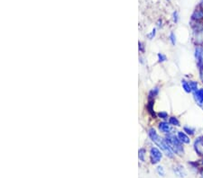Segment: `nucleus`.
Here are the masks:
<instances>
[{
    "label": "nucleus",
    "mask_w": 203,
    "mask_h": 178,
    "mask_svg": "<svg viewBox=\"0 0 203 178\" xmlns=\"http://www.w3.org/2000/svg\"><path fill=\"white\" fill-rule=\"evenodd\" d=\"M148 136L151 139V141L155 142L168 158H173V150H171V148L169 147V145L167 144L165 139L161 138L154 128H151V129L148 130Z\"/></svg>",
    "instance_id": "f257e3e1"
},
{
    "label": "nucleus",
    "mask_w": 203,
    "mask_h": 178,
    "mask_svg": "<svg viewBox=\"0 0 203 178\" xmlns=\"http://www.w3.org/2000/svg\"><path fill=\"white\" fill-rule=\"evenodd\" d=\"M165 141L169 145V147L171 148V150H173V153H175L177 155H180V156L183 155L184 150H183L182 143L178 139L177 136L172 134V133L167 134V136L165 137Z\"/></svg>",
    "instance_id": "f03ea898"
},
{
    "label": "nucleus",
    "mask_w": 203,
    "mask_h": 178,
    "mask_svg": "<svg viewBox=\"0 0 203 178\" xmlns=\"http://www.w3.org/2000/svg\"><path fill=\"white\" fill-rule=\"evenodd\" d=\"M162 158H163V154H162L161 150L155 148V147L151 148V150H150V160H151V163L154 164V165L158 164L162 160Z\"/></svg>",
    "instance_id": "7ed1b4c3"
},
{
    "label": "nucleus",
    "mask_w": 203,
    "mask_h": 178,
    "mask_svg": "<svg viewBox=\"0 0 203 178\" xmlns=\"http://www.w3.org/2000/svg\"><path fill=\"white\" fill-rule=\"evenodd\" d=\"M194 56L196 59L197 64L200 67H203V46L202 45H198L195 48L194 50Z\"/></svg>",
    "instance_id": "20e7f679"
},
{
    "label": "nucleus",
    "mask_w": 203,
    "mask_h": 178,
    "mask_svg": "<svg viewBox=\"0 0 203 178\" xmlns=\"http://www.w3.org/2000/svg\"><path fill=\"white\" fill-rule=\"evenodd\" d=\"M194 150L197 154L203 157V136L198 137L194 141Z\"/></svg>",
    "instance_id": "39448f33"
},
{
    "label": "nucleus",
    "mask_w": 203,
    "mask_h": 178,
    "mask_svg": "<svg viewBox=\"0 0 203 178\" xmlns=\"http://www.w3.org/2000/svg\"><path fill=\"white\" fill-rule=\"evenodd\" d=\"M193 98L196 103L203 110V88H200L193 93Z\"/></svg>",
    "instance_id": "423d86ee"
},
{
    "label": "nucleus",
    "mask_w": 203,
    "mask_h": 178,
    "mask_svg": "<svg viewBox=\"0 0 203 178\" xmlns=\"http://www.w3.org/2000/svg\"><path fill=\"white\" fill-rule=\"evenodd\" d=\"M158 128H159V130H160L161 132H163V133H164V134H170L172 130H173L172 125L170 124V122H164H164H159Z\"/></svg>",
    "instance_id": "0eeeda50"
},
{
    "label": "nucleus",
    "mask_w": 203,
    "mask_h": 178,
    "mask_svg": "<svg viewBox=\"0 0 203 178\" xmlns=\"http://www.w3.org/2000/svg\"><path fill=\"white\" fill-rule=\"evenodd\" d=\"M177 137H178V139L180 141H182V144H190L191 143V140H190L189 135L184 131H178Z\"/></svg>",
    "instance_id": "6e6552de"
},
{
    "label": "nucleus",
    "mask_w": 203,
    "mask_h": 178,
    "mask_svg": "<svg viewBox=\"0 0 203 178\" xmlns=\"http://www.w3.org/2000/svg\"><path fill=\"white\" fill-rule=\"evenodd\" d=\"M173 171H174L176 176H179V177H184L185 176H186L184 168H183V167H182V166H176V167H174Z\"/></svg>",
    "instance_id": "1a4fd4ad"
},
{
    "label": "nucleus",
    "mask_w": 203,
    "mask_h": 178,
    "mask_svg": "<svg viewBox=\"0 0 203 178\" xmlns=\"http://www.w3.org/2000/svg\"><path fill=\"white\" fill-rule=\"evenodd\" d=\"M191 18H192V20H195L197 22L203 19V9L195 10L192 15H191Z\"/></svg>",
    "instance_id": "9d476101"
},
{
    "label": "nucleus",
    "mask_w": 203,
    "mask_h": 178,
    "mask_svg": "<svg viewBox=\"0 0 203 178\" xmlns=\"http://www.w3.org/2000/svg\"><path fill=\"white\" fill-rule=\"evenodd\" d=\"M182 88H183V90H184L186 93L190 94V93L192 92V91H191V86H190V84H189V81L182 80Z\"/></svg>",
    "instance_id": "9b49d317"
},
{
    "label": "nucleus",
    "mask_w": 203,
    "mask_h": 178,
    "mask_svg": "<svg viewBox=\"0 0 203 178\" xmlns=\"http://www.w3.org/2000/svg\"><path fill=\"white\" fill-rule=\"evenodd\" d=\"M158 94H159V87H155V88H153V89L149 92V94H148L149 99H154Z\"/></svg>",
    "instance_id": "f8f14e48"
},
{
    "label": "nucleus",
    "mask_w": 203,
    "mask_h": 178,
    "mask_svg": "<svg viewBox=\"0 0 203 178\" xmlns=\"http://www.w3.org/2000/svg\"><path fill=\"white\" fill-rule=\"evenodd\" d=\"M169 122H170V124L173 125V126H175V127H179V126H180V121L178 120L177 117H174V116L169 118Z\"/></svg>",
    "instance_id": "ddd939ff"
},
{
    "label": "nucleus",
    "mask_w": 203,
    "mask_h": 178,
    "mask_svg": "<svg viewBox=\"0 0 203 178\" xmlns=\"http://www.w3.org/2000/svg\"><path fill=\"white\" fill-rule=\"evenodd\" d=\"M189 84H190V86H191V91H192L193 93L199 90V84H198L196 81L191 80V81H189Z\"/></svg>",
    "instance_id": "4468645a"
},
{
    "label": "nucleus",
    "mask_w": 203,
    "mask_h": 178,
    "mask_svg": "<svg viewBox=\"0 0 203 178\" xmlns=\"http://www.w3.org/2000/svg\"><path fill=\"white\" fill-rule=\"evenodd\" d=\"M145 153L146 151L145 149H140L138 151V158L139 159L141 160L142 162H145Z\"/></svg>",
    "instance_id": "2eb2a0df"
},
{
    "label": "nucleus",
    "mask_w": 203,
    "mask_h": 178,
    "mask_svg": "<svg viewBox=\"0 0 203 178\" xmlns=\"http://www.w3.org/2000/svg\"><path fill=\"white\" fill-rule=\"evenodd\" d=\"M183 131L186 132V133H187L188 135H190V136L195 134V129L191 128V127H189V126H184V127H183Z\"/></svg>",
    "instance_id": "dca6fc26"
},
{
    "label": "nucleus",
    "mask_w": 203,
    "mask_h": 178,
    "mask_svg": "<svg viewBox=\"0 0 203 178\" xmlns=\"http://www.w3.org/2000/svg\"><path fill=\"white\" fill-rule=\"evenodd\" d=\"M157 58H158V61L161 62V63H163V62H164V61H166L167 60L166 56H165L164 54H163V53H158Z\"/></svg>",
    "instance_id": "f3484780"
},
{
    "label": "nucleus",
    "mask_w": 203,
    "mask_h": 178,
    "mask_svg": "<svg viewBox=\"0 0 203 178\" xmlns=\"http://www.w3.org/2000/svg\"><path fill=\"white\" fill-rule=\"evenodd\" d=\"M157 173H158V175L160 176H164V175H165V172H164V169L163 167H157L156 168Z\"/></svg>",
    "instance_id": "a211bd4d"
},
{
    "label": "nucleus",
    "mask_w": 203,
    "mask_h": 178,
    "mask_svg": "<svg viewBox=\"0 0 203 178\" xmlns=\"http://www.w3.org/2000/svg\"><path fill=\"white\" fill-rule=\"evenodd\" d=\"M170 41H171V43L173 44V45H175L176 44V36L175 34L173 33H170Z\"/></svg>",
    "instance_id": "6ab92c4d"
},
{
    "label": "nucleus",
    "mask_w": 203,
    "mask_h": 178,
    "mask_svg": "<svg viewBox=\"0 0 203 178\" xmlns=\"http://www.w3.org/2000/svg\"><path fill=\"white\" fill-rule=\"evenodd\" d=\"M158 116L161 118V119H164V120H166L168 119V113L166 112H161V113H158Z\"/></svg>",
    "instance_id": "aec40b11"
},
{
    "label": "nucleus",
    "mask_w": 203,
    "mask_h": 178,
    "mask_svg": "<svg viewBox=\"0 0 203 178\" xmlns=\"http://www.w3.org/2000/svg\"><path fill=\"white\" fill-rule=\"evenodd\" d=\"M155 33H156V29H153L152 30V32L148 34L147 36L148 38L150 39V40H152V39H154V37L155 36Z\"/></svg>",
    "instance_id": "412c9836"
},
{
    "label": "nucleus",
    "mask_w": 203,
    "mask_h": 178,
    "mask_svg": "<svg viewBox=\"0 0 203 178\" xmlns=\"http://www.w3.org/2000/svg\"><path fill=\"white\" fill-rule=\"evenodd\" d=\"M173 22H174V23H177V22H178V20H179V15H178V12H177V11L173 12Z\"/></svg>",
    "instance_id": "4be33fe9"
},
{
    "label": "nucleus",
    "mask_w": 203,
    "mask_h": 178,
    "mask_svg": "<svg viewBox=\"0 0 203 178\" xmlns=\"http://www.w3.org/2000/svg\"><path fill=\"white\" fill-rule=\"evenodd\" d=\"M138 46H139V50L141 51V52H144L145 51V47H144V44L141 42V41H139L138 42Z\"/></svg>",
    "instance_id": "5701e85b"
},
{
    "label": "nucleus",
    "mask_w": 203,
    "mask_h": 178,
    "mask_svg": "<svg viewBox=\"0 0 203 178\" xmlns=\"http://www.w3.org/2000/svg\"><path fill=\"white\" fill-rule=\"evenodd\" d=\"M200 77H201V81L203 82V67H200Z\"/></svg>",
    "instance_id": "b1692460"
},
{
    "label": "nucleus",
    "mask_w": 203,
    "mask_h": 178,
    "mask_svg": "<svg viewBox=\"0 0 203 178\" xmlns=\"http://www.w3.org/2000/svg\"><path fill=\"white\" fill-rule=\"evenodd\" d=\"M201 7H203V0H201Z\"/></svg>",
    "instance_id": "393cba45"
},
{
    "label": "nucleus",
    "mask_w": 203,
    "mask_h": 178,
    "mask_svg": "<svg viewBox=\"0 0 203 178\" xmlns=\"http://www.w3.org/2000/svg\"><path fill=\"white\" fill-rule=\"evenodd\" d=\"M168 1H169V0H168Z\"/></svg>",
    "instance_id": "a878e982"
}]
</instances>
